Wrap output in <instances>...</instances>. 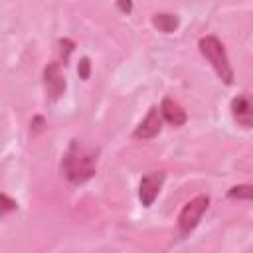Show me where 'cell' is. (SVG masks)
Instances as JSON below:
<instances>
[{
  "instance_id": "cell-1",
  "label": "cell",
  "mask_w": 253,
  "mask_h": 253,
  "mask_svg": "<svg viewBox=\"0 0 253 253\" xmlns=\"http://www.w3.org/2000/svg\"><path fill=\"white\" fill-rule=\"evenodd\" d=\"M99 148L89 146L81 140H71L63 158H61V174L67 182L79 186L91 180L97 172Z\"/></svg>"
},
{
  "instance_id": "cell-2",
  "label": "cell",
  "mask_w": 253,
  "mask_h": 253,
  "mask_svg": "<svg viewBox=\"0 0 253 253\" xmlns=\"http://www.w3.org/2000/svg\"><path fill=\"white\" fill-rule=\"evenodd\" d=\"M198 49H200L202 57L213 67V71L217 73V77L225 85H233L235 73H233V67L229 63V57H227V51H225L223 43L219 42V38H215V36H204V38H200Z\"/></svg>"
},
{
  "instance_id": "cell-3",
  "label": "cell",
  "mask_w": 253,
  "mask_h": 253,
  "mask_svg": "<svg viewBox=\"0 0 253 253\" xmlns=\"http://www.w3.org/2000/svg\"><path fill=\"white\" fill-rule=\"evenodd\" d=\"M210 208V196L208 194H198L190 202L184 204V208L178 213V233L180 237L190 235L202 221V215Z\"/></svg>"
},
{
  "instance_id": "cell-4",
  "label": "cell",
  "mask_w": 253,
  "mask_h": 253,
  "mask_svg": "<svg viewBox=\"0 0 253 253\" xmlns=\"http://www.w3.org/2000/svg\"><path fill=\"white\" fill-rule=\"evenodd\" d=\"M61 65H63L61 61H49L43 67V89L51 103H55L67 89V81L61 71Z\"/></svg>"
},
{
  "instance_id": "cell-5",
  "label": "cell",
  "mask_w": 253,
  "mask_h": 253,
  "mask_svg": "<svg viewBox=\"0 0 253 253\" xmlns=\"http://www.w3.org/2000/svg\"><path fill=\"white\" fill-rule=\"evenodd\" d=\"M166 180V174L162 170H154V172H148L140 178V184H138V200L144 208H150L154 204V200L158 198L160 190H162V184Z\"/></svg>"
},
{
  "instance_id": "cell-6",
  "label": "cell",
  "mask_w": 253,
  "mask_h": 253,
  "mask_svg": "<svg viewBox=\"0 0 253 253\" xmlns=\"http://www.w3.org/2000/svg\"><path fill=\"white\" fill-rule=\"evenodd\" d=\"M162 121H164V117H162L160 109H158L156 105L150 107L148 113H146V117H144V119L140 121V125L134 128L132 138H138V140H150V138L158 136L160 130H162Z\"/></svg>"
},
{
  "instance_id": "cell-7",
  "label": "cell",
  "mask_w": 253,
  "mask_h": 253,
  "mask_svg": "<svg viewBox=\"0 0 253 253\" xmlns=\"http://www.w3.org/2000/svg\"><path fill=\"white\" fill-rule=\"evenodd\" d=\"M229 111L233 121L241 128H253V97H249L247 93L233 97L229 103Z\"/></svg>"
},
{
  "instance_id": "cell-8",
  "label": "cell",
  "mask_w": 253,
  "mask_h": 253,
  "mask_svg": "<svg viewBox=\"0 0 253 253\" xmlns=\"http://www.w3.org/2000/svg\"><path fill=\"white\" fill-rule=\"evenodd\" d=\"M160 113L164 117L166 123H170L172 126H182L188 123V113L182 109V105H178L174 99L164 97L160 103Z\"/></svg>"
},
{
  "instance_id": "cell-9",
  "label": "cell",
  "mask_w": 253,
  "mask_h": 253,
  "mask_svg": "<svg viewBox=\"0 0 253 253\" xmlns=\"http://www.w3.org/2000/svg\"><path fill=\"white\" fill-rule=\"evenodd\" d=\"M150 22L162 34H174L178 30V26H180V18L176 14H170V12H158V14L152 16Z\"/></svg>"
},
{
  "instance_id": "cell-10",
  "label": "cell",
  "mask_w": 253,
  "mask_h": 253,
  "mask_svg": "<svg viewBox=\"0 0 253 253\" xmlns=\"http://www.w3.org/2000/svg\"><path fill=\"white\" fill-rule=\"evenodd\" d=\"M229 200H253V184H237L227 190Z\"/></svg>"
},
{
  "instance_id": "cell-11",
  "label": "cell",
  "mask_w": 253,
  "mask_h": 253,
  "mask_svg": "<svg viewBox=\"0 0 253 253\" xmlns=\"http://www.w3.org/2000/svg\"><path fill=\"white\" fill-rule=\"evenodd\" d=\"M75 49V42L69 40V38H61L57 40V53H59V61L63 63V67L69 63V55L73 53Z\"/></svg>"
},
{
  "instance_id": "cell-12",
  "label": "cell",
  "mask_w": 253,
  "mask_h": 253,
  "mask_svg": "<svg viewBox=\"0 0 253 253\" xmlns=\"http://www.w3.org/2000/svg\"><path fill=\"white\" fill-rule=\"evenodd\" d=\"M77 75H79V79H83V81H87V79H89V75H91V59H89L87 55H83V57L79 59Z\"/></svg>"
},
{
  "instance_id": "cell-13",
  "label": "cell",
  "mask_w": 253,
  "mask_h": 253,
  "mask_svg": "<svg viewBox=\"0 0 253 253\" xmlns=\"http://www.w3.org/2000/svg\"><path fill=\"white\" fill-rule=\"evenodd\" d=\"M0 204H2V215H6V213H10V211H16L18 210V204H16V200H12L8 194H0Z\"/></svg>"
},
{
  "instance_id": "cell-14",
  "label": "cell",
  "mask_w": 253,
  "mask_h": 253,
  "mask_svg": "<svg viewBox=\"0 0 253 253\" xmlns=\"http://www.w3.org/2000/svg\"><path fill=\"white\" fill-rule=\"evenodd\" d=\"M43 128H45V119H43L42 115H36V117L32 119V123H30V130H32V134H40Z\"/></svg>"
},
{
  "instance_id": "cell-15",
  "label": "cell",
  "mask_w": 253,
  "mask_h": 253,
  "mask_svg": "<svg viewBox=\"0 0 253 253\" xmlns=\"http://www.w3.org/2000/svg\"><path fill=\"white\" fill-rule=\"evenodd\" d=\"M117 8L123 14H130L132 12V0H117Z\"/></svg>"
}]
</instances>
